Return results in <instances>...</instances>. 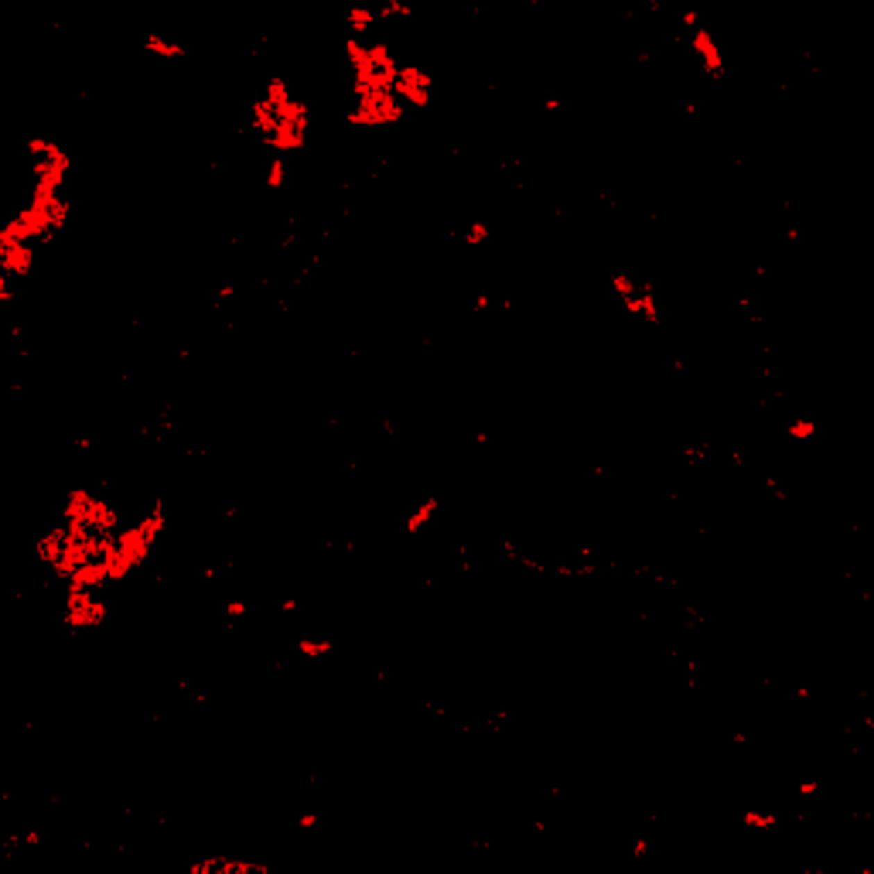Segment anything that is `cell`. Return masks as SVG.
<instances>
[{
    "instance_id": "9",
    "label": "cell",
    "mask_w": 874,
    "mask_h": 874,
    "mask_svg": "<svg viewBox=\"0 0 874 874\" xmlns=\"http://www.w3.org/2000/svg\"><path fill=\"white\" fill-rule=\"evenodd\" d=\"M738 823H741L745 830H775L779 816L768 813V809H745V813L738 816Z\"/></svg>"
},
{
    "instance_id": "8",
    "label": "cell",
    "mask_w": 874,
    "mask_h": 874,
    "mask_svg": "<svg viewBox=\"0 0 874 874\" xmlns=\"http://www.w3.org/2000/svg\"><path fill=\"white\" fill-rule=\"evenodd\" d=\"M144 51H151V55H158V58H181V55H185V44L167 42L161 35H147V38H144Z\"/></svg>"
},
{
    "instance_id": "6",
    "label": "cell",
    "mask_w": 874,
    "mask_h": 874,
    "mask_svg": "<svg viewBox=\"0 0 874 874\" xmlns=\"http://www.w3.org/2000/svg\"><path fill=\"white\" fill-rule=\"evenodd\" d=\"M437 509H441V502H437V496H427V499H420V505H417L414 512L407 516V533L410 537H417V533H423L427 526H430V519L437 516Z\"/></svg>"
},
{
    "instance_id": "20",
    "label": "cell",
    "mask_w": 874,
    "mask_h": 874,
    "mask_svg": "<svg viewBox=\"0 0 874 874\" xmlns=\"http://www.w3.org/2000/svg\"><path fill=\"white\" fill-rule=\"evenodd\" d=\"M297 608H301V601H294V598H287V601H280V612H284V615H294Z\"/></svg>"
},
{
    "instance_id": "4",
    "label": "cell",
    "mask_w": 874,
    "mask_h": 874,
    "mask_svg": "<svg viewBox=\"0 0 874 874\" xmlns=\"http://www.w3.org/2000/svg\"><path fill=\"white\" fill-rule=\"evenodd\" d=\"M690 48L697 51V58H700V65H704V72H707L710 79H724V55H721V48H717V42H714V35H710L707 28H694Z\"/></svg>"
},
{
    "instance_id": "13",
    "label": "cell",
    "mask_w": 874,
    "mask_h": 874,
    "mask_svg": "<svg viewBox=\"0 0 874 874\" xmlns=\"http://www.w3.org/2000/svg\"><path fill=\"white\" fill-rule=\"evenodd\" d=\"M489 236H492V229L482 219H471L464 226V246H482V243H489Z\"/></svg>"
},
{
    "instance_id": "11",
    "label": "cell",
    "mask_w": 874,
    "mask_h": 874,
    "mask_svg": "<svg viewBox=\"0 0 874 874\" xmlns=\"http://www.w3.org/2000/svg\"><path fill=\"white\" fill-rule=\"evenodd\" d=\"M263 185H267L270 192H280V188L287 185V161H284V158H274V161L267 165V174H263Z\"/></svg>"
},
{
    "instance_id": "12",
    "label": "cell",
    "mask_w": 874,
    "mask_h": 874,
    "mask_svg": "<svg viewBox=\"0 0 874 874\" xmlns=\"http://www.w3.org/2000/svg\"><path fill=\"white\" fill-rule=\"evenodd\" d=\"M816 420H809V417H792L789 423H786V434L796 437V441H809V437H816Z\"/></svg>"
},
{
    "instance_id": "15",
    "label": "cell",
    "mask_w": 874,
    "mask_h": 874,
    "mask_svg": "<svg viewBox=\"0 0 874 874\" xmlns=\"http://www.w3.org/2000/svg\"><path fill=\"white\" fill-rule=\"evenodd\" d=\"M246 612H250L246 601H226V615H229V619H243Z\"/></svg>"
},
{
    "instance_id": "5",
    "label": "cell",
    "mask_w": 874,
    "mask_h": 874,
    "mask_svg": "<svg viewBox=\"0 0 874 874\" xmlns=\"http://www.w3.org/2000/svg\"><path fill=\"white\" fill-rule=\"evenodd\" d=\"M410 106H427V99H430V76L427 72H420V69H400L396 72V85H393Z\"/></svg>"
},
{
    "instance_id": "21",
    "label": "cell",
    "mask_w": 874,
    "mask_h": 874,
    "mask_svg": "<svg viewBox=\"0 0 874 874\" xmlns=\"http://www.w3.org/2000/svg\"><path fill=\"white\" fill-rule=\"evenodd\" d=\"M683 24H687V28H697V24H700L697 10H687V14H683Z\"/></svg>"
},
{
    "instance_id": "18",
    "label": "cell",
    "mask_w": 874,
    "mask_h": 874,
    "mask_svg": "<svg viewBox=\"0 0 874 874\" xmlns=\"http://www.w3.org/2000/svg\"><path fill=\"white\" fill-rule=\"evenodd\" d=\"M297 827H301V830H314V827H318V813H301V816H297Z\"/></svg>"
},
{
    "instance_id": "19",
    "label": "cell",
    "mask_w": 874,
    "mask_h": 874,
    "mask_svg": "<svg viewBox=\"0 0 874 874\" xmlns=\"http://www.w3.org/2000/svg\"><path fill=\"white\" fill-rule=\"evenodd\" d=\"M796 792H799V796H813V792H820V779H806V782H799Z\"/></svg>"
},
{
    "instance_id": "3",
    "label": "cell",
    "mask_w": 874,
    "mask_h": 874,
    "mask_svg": "<svg viewBox=\"0 0 874 874\" xmlns=\"http://www.w3.org/2000/svg\"><path fill=\"white\" fill-rule=\"evenodd\" d=\"M192 874H270V864L246 861V857H202L192 861Z\"/></svg>"
},
{
    "instance_id": "24",
    "label": "cell",
    "mask_w": 874,
    "mask_h": 874,
    "mask_svg": "<svg viewBox=\"0 0 874 874\" xmlns=\"http://www.w3.org/2000/svg\"><path fill=\"white\" fill-rule=\"evenodd\" d=\"M233 294H236V287H233V284H226V287L219 291V297H233Z\"/></svg>"
},
{
    "instance_id": "16",
    "label": "cell",
    "mask_w": 874,
    "mask_h": 874,
    "mask_svg": "<svg viewBox=\"0 0 874 874\" xmlns=\"http://www.w3.org/2000/svg\"><path fill=\"white\" fill-rule=\"evenodd\" d=\"M489 308H492V297H489V294H475L471 311H475V314H482V311H489Z\"/></svg>"
},
{
    "instance_id": "7",
    "label": "cell",
    "mask_w": 874,
    "mask_h": 874,
    "mask_svg": "<svg viewBox=\"0 0 874 874\" xmlns=\"http://www.w3.org/2000/svg\"><path fill=\"white\" fill-rule=\"evenodd\" d=\"M345 24L355 31V35H366V31H373L376 24H379V14H376V7H366V3H355V7H348V14H345Z\"/></svg>"
},
{
    "instance_id": "22",
    "label": "cell",
    "mask_w": 874,
    "mask_h": 874,
    "mask_svg": "<svg viewBox=\"0 0 874 874\" xmlns=\"http://www.w3.org/2000/svg\"><path fill=\"white\" fill-rule=\"evenodd\" d=\"M796 697H799V700H809L813 694H809V687H796Z\"/></svg>"
},
{
    "instance_id": "2",
    "label": "cell",
    "mask_w": 874,
    "mask_h": 874,
    "mask_svg": "<svg viewBox=\"0 0 874 874\" xmlns=\"http://www.w3.org/2000/svg\"><path fill=\"white\" fill-rule=\"evenodd\" d=\"M612 284H615V291L622 294V304L635 318H642L646 325H659L656 294H653V287L646 280H635L632 274H612Z\"/></svg>"
},
{
    "instance_id": "17",
    "label": "cell",
    "mask_w": 874,
    "mask_h": 874,
    "mask_svg": "<svg viewBox=\"0 0 874 874\" xmlns=\"http://www.w3.org/2000/svg\"><path fill=\"white\" fill-rule=\"evenodd\" d=\"M646 854H649V840H646V837H639V840L632 843V861H642Z\"/></svg>"
},
{
    "instance_id": "23",
    "label": "cell",
    "mask_w": 874,
    "mask_h": 874,
    "mask_svg": "<svg viewBox=\"0 0 874 874\" xmlns=\"http://www.w3.org/2000/svg\"><path fill=\"white\" fill-rule=\"evenodd\" d=\"M76 448H83V451H89V448H92V441H89V437H76Z\"/></svg>"
},
{
    "instance_id": "14",
    "label": "cell",
    "mask_w": 874,
    "mask_h": 874,
    "mask_svg": "<svg viewBox=\"0 0 874 874\" xmlns=\"http://www.w3.org/2000/svg\"><path fill=\"white\" fill-rule=\"evenodd\" d=\"M376 14H379L383 21H389V17H410V7H407L403 0H383V3L376 7Z\"/></svg>"
},
{
    "instance_id": "1",
    "label": "cell",
    "mask_w": 874,
    "mask_h": 874,
    "mask_svg": "<svg viewBox=\"0 0 874 874\" xmlns=\"http://www.w3.org/2000/svg\"><path fill=\"white\" fill-rule=\"evenodd\" d=\"M65 625L69 628H96L106 619V605L92 594L89 584H69V598H65Z\"/></svg>"
},
{
    "instance_id": "10",
    "label": "cell",
    "mask_w": 874,
    "mask_h": 874,
    "mask_svg": "<svg viewBox=\"0 0 874 874\" xmlns=\"http://www.w3.org/2000/svg\"><path fill=\"white\" fill-rule=\"evenodd\" d=\"M332 639H314V635H301L297 639V653L301 656H311V659H318V656H332Z\"/></svg>"
}]
</instances>
